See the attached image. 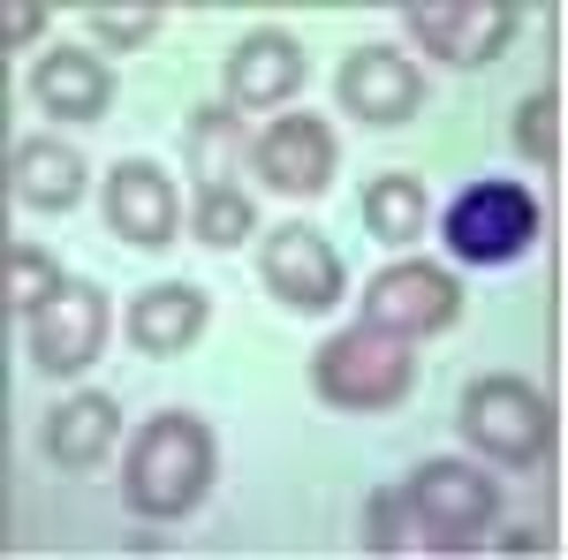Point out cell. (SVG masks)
I'll return each mask as SVG.
<instances>
[{"label": "cell", "mask_w": 568, "mask_h": 560, "mask_svg": "<svg viewBox=\"0 0 568 560\" xmlns=\"http://www.w3.org/2000/svg\"><path fill=\"white\" fill-rule=\"evenodd\" d=\"M334 91H342V106H349L356 122H372V130H402L425 106V77L394 45H356L349 61H342V77H334Z\"/></svg>", "instance_id": "8fae6325"}, {"label": "cell", "mask_w": 568, "mask_h": 560, "mask_svg": "<svg viewBox=\"0 0 568 560\" xmlns=\"http://www.w3.org/2000/svg\"><path fill=\"white\" fill-rule=\"evenodd\" d=\"M8 190L31 213H77L84 205V152L61 136H23L8 152Z\"/></svg>", "instance_id": "2e32d148"}, {"label": "cell", "mask_w": 568, "mask_h": 560, "mask_svg": "<svg viewBox=\"0 0 568 560\" xmlns=\"http://www.w3.org/2000/svg\"><path fill=\"white\" fill-rule=\"evenodd\" d=\"M258 281L288 303V310H304V318L334 310L342 288H349V273H342V258H334V243H326L318 227H304V220H288V227H273V235H265Z\"/></svg>", "instance_id": "ba28073f"}, {"label": "cell", "mask_w": 568, "mask_h": 560, "mask_svg": "<svg viewBox=\"0 0 568 560\" xmlns=\"http://www.w3.org/2000/svg\"><path fill=\"white\" fill-rule=\"evenodd\" d=\"M402 31L425 45L433 61H447V69H485V61H500L516 45L524 8L516 0H409Z\"/></svg>", "instance_id": "8992f818"}, {"label": "cell", "mask_w": 568, "mask_h": 560, "mask_svg": "<svg viewBox=\"0 0 568 560\" xmlns=\"http://www.w3.org/2000/svg\"><path fill=\"white\" fill-rule=\"evenodd\" d=\"M311 387L334 409H394L417 387V342L379 334V326H349L311 356Z\"/></svg>", "instance_id": "3957f363"}, {"label": "cell", "mask_w": 568, "mask_h": 560, "mask_svg": "<svg viewBox=\"0 0 568 560\" xmlns=\"http://www.w3.org/2000/svg\"><path fill=\"white\" fill-rule=\"evenodd\" d=\"M31 99H39L53 122H106L114 77H106V61L84 53V45H53L39 69H31Z\"/></svg>", "instance_id": "9a60e30c"}, {"label": "cell", "mask_w": 568, "mask_h": 560, "mask_svg": "<svg viewBox=\"0 0 568 560\" xmlns=\"http://www.w3.org/2000/svg\"><path fill=\"white\" fill-rule=\"evenodd\" d=\"M251 167H258L265 190H281V197H318L326 182H334V130L318 122V114H281V122H265L251 136Z\"/></svg>", "instance_id": "30bf717a"}, {"label": "cell", "mask_w": 568, "mask_h": 560, "mask_svg": "<svg viewBox=\"0 0 568 560\" xmlns=\"http://www.w3.org/2000/svg\"><path fill=\"white\" fill-rule=\"evenodd\" d=\"M402 508L425 530L433 553H470L485 530L500 522V485L470 462H417L402 485Z\"/></svg>", "instance_id": "277c9868"}, {"label": "cell", "mask_w": 568, "mask_h": 560, "mask_svg": "<svg viewBox=\"0 0 568 560\" xmlns=\"http://www.w3.org/2000/svg\"><path fill=\"white\" fill-rule=\"evenodd\" d=\"M106 227H114L130 251H168L182 235V190L168 182V167L122 160V167L106 174Z\"/></svg>", "instance_id": "7c38bea8"}, {"label": "cell", "mask_w": 568, "mask_h": 560, "mask_svg": "<svg viewBox=\"0 0 568 560\" xmlns=\"http://www.w3.org/2000/svg\"><path fill=\"white\" fill-rule=\"evenodd\" d=\"M114 439H122V401H106V394H69L39 425L45 462H61V470H99L114 455Z\"/></svg>", "instance_id": "5bb4252c"}, {"label": "cell", "mask_w": 568, "mask_h": 560, "mask_svg": "<svg viewBox=\"0 0 568 560\" xmlns=\"http://www.w3.org/2000/svg\"><path fill=\"white\" fill-rule=\"evenodd\" d=\"M425 182L417 174H379L372 190H364V227L379 235V243H417L425 235Z\"/></svg>", "instance_id": "ffe728a7"}, {"label": "cell", "mask_w": 568, "mask_h": 560, "mask_svg": "<svg viewBox=\"0 0 568 560\" xmlns=\"http://www.w3.org/2000/svg\"><path fill=\"white\" fill-rule=\"evenodd\" d=\"M182 152H190V167H197V190H205V182H235V160H251L243 114H235L227 99L197 106V114H190V136H182Z\"/></svg>", "instance_id": "ac0fdd59"}, {"label": "cell", "mask_w": 568, "mask_h": 560, "mask_svg": "<svg viewBox=\"0 0 568 560\" xmlns=\"http://www.w3.org/2000/svg\"><path fill=\"white\" fill-rule=\"evenodd\" d=\"M538 205H530L524 182H470L447 220H439V235H447V251L463 265H516L538 243Z\"/></svg>", "instance_id": "5b68a950"}, {"label": "cell", "mask_w": 568, "mask_h": 560, "mask_svg": "<svg viewBox=\"0 0 568 560\" xmlns=\"http://www.w3.org/2000/svg\"><path fill=\"white\" fill-rule=\"evenodd\" d=\"M463 439L500 470H538L554 455V401L516 371H485L463 387Z\"/></svg>", "instance_id": "7a4b0ae2"}, {"label": "cell", "mask_w": 568, "mask_h": 560, "mask_svg": "<svg viewBox=\"0 0 568 560\" xmlns=\"http://www.w3.org/2000/svg\"><path fill=\"white\" fill-rule=\"evenodd\" d=\"M402 538H409V508H402V485H379V492L364 500V546H372V553H402Z\"/></svg>", "instance_id": "cb8c5ba5"}, {"label": "cell", "mask_w": 568, "mask_h": 560, "mask_svg": "<svg viewBox=\"0 0 568 560\" xmlns=\"http://www.w3.org/2000/svg\"><path fill=\"white\" fill-rule=\"evenodd\" d=\"M516 144H524V160H538V167L561 160V91H530V99H524V114H516Z\"/></svg>", "instance_id": "7402d4cb"}, {"label": "cell", "mask_w": 568, "mask_h": 560, "mask_svg": "<svg viewBox=\"0 0 568 560\" xmlns=\"http://www.w3.org/2000/svg\"><path fill=\"white\" fill-rule=\"evenodd\" d=\"M304 39L288 31H251V39L227 53V106L235 114H273L304 91Z\"/></svg>", "instance_id": "4fadbf2b"}, {"label": "cell", "mask_w": 568, "mask_h": 560, "mask_svg": "<svg viewBox=\"0 0 568 560\" xmlns=\"http://www.w3.org/2000/svg\"><path fill=\"white\" fill-rule=\"evenodd\" d=\"M213 492V431L190 409H160L152 425L130 439L122 462V500L144 522H182L197 516V500Z\"/></svg>", "instance_id": "6da1fadb"}, {"label": "cell", "mask_w": 568, "mask_h": 560, "mask_svg": "<svg viewBox=\"0 0 568 560\" xmlns=\"http://www.w3.org/2000/svg\"><path fill=\"white\" fill-rule=\"evenodd\" d=\"M205 318H213V303L197 296L190 281H160V288H144L130 303V342L144 356H182V348L205 334Z\"/></svg>", "instance_id": "e0dca14e"}, {"label": "cell", "mask_w": 568, "mask_h": 560, "mask_svg": "<svg viewBox=\"0 0 568 560\" xmlns=\"http://www.w3.org/2000/svg\"><path fill=\"white\" fill-rule=\"evenodd\" d=\"M99 348H106V288L99 281H69L31 318V364L45 379H77V371L99 364Z\"/></svg>", "instance_id": "9c48e42d"}, {"label": "cell", "mask_w": 568, "mask_h": 560, "mask_svg": "<svg viewBox=\"0 0 568 560\" xmlns=\"http://www.w3.org/2000/svg\"><path fill=\"white\" fill-rule=\"evenodd\" d=\"M45 31V0H8L0 8V45H31Z\"/></svg>", "instance_id": "d4e9b609"}, {"label": "cell", "mask_w": 568, "mask_h": 560, "mask_svg": "<svg viewBox=\"0 0 568 560\" xmlns=\"http://www.w3.org/2000/svg\"><path fill=\"white\" fill-rule=\"evenodd\" d=\"M251 220H258L251 190H235V182H205L197 205H190V235H197L205 251H235V243L251 235Z\"/></svg>", "instance_id": "44dd1931"}, {"label": "cell", "mask_w": 568, "mask_h": 560, "mask_svg": "<svg viewBox=\"0 0 568 560\" xmlns=\"http://www.w3.org/2000/svg\"><path fill=\"white\" fill-rule=\"evenodd\" d=\"M463 318V281L447 265H425V258H402L387 273L364 281V326L379 334H402V342H433Z\"/></svg>", "instance_id": "52a82bcc"}, {"label": "cell", "mask_w": 568, "mask_h": 560, "mask_svg": "<svg viewBox=\"0 0 568 560\" xmlns=\"http://www.w3.org/2000/svg\"><path fill=\"white\" fill-rule=\"evenodd\" d=\"M61 288H69V273L53 265V251H39V243H8V258H0V303H8V318H39Z\"/></svg>", "instance_id": "d6986e66"}, {"label": "cell", "mask_w": 568, "mask_h": 560, "mask_svg": "<svg viewBox=\"0 0 568 560\" xmlns=\"http://www.w3.org/2000/svg\"><path fill=\"white\" fill-rule=\"evenodd\" d=\"M84 23H91V39H106L114 53H130V45H152V39H160V23H168V16H160L152 0H136V8H91Z\"/></svg>", "instance_id": "603a6c76"}]
</instances>
